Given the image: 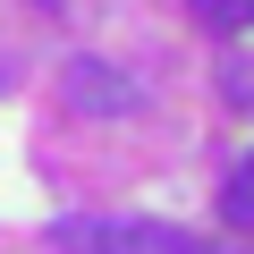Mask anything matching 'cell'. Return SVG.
<instances>
[{"mask_svg": "<svg viewBox=\"0 0 254 254\" xmlns=\"http://www.w3.org/2000/svg\"><path fill=\"white\" fill-rule=\"evenodd\" d=\"M220 220H229V229H254V153L229 170V187H220Z\"/></svg>", "mask_w": 254, "mask_h": 254, "instance_id": "3", "label": "cell"}, {"mask_svg": "<svg viewBox=\"0 0 254 254\" xmlns=\"http://www.w3.org/2000/svg\"><path fill=\"white\" fill-rule=\"evenodd\" d=\"M187 17L212 26V34H246L254 26V0H187Z\"/></svg>", "mask_w": 254, "mask_h": 254, "instance_id": "4", "label": "cell"}, {"mask_svg": "<svg viewBox=\"0 0 254 254\" xmlns=\"http://www.w3.org/2000/svg\"><path fill=\"white\" fill-rule=\"evenodd\" d=\"M203 254H254V246H203Z\"/></svg>", "mask_w": 254, "mask_h": 254, "instance_id": "6", "label": "cell"}, {"mask_svg": "<svg viewBox=\"0 0 254 254\" xmlns=\"http://www.w3.org/2000/svg\"><path fill=\"white\" fill-rule=\"evenodd\" d=\"M60 254H203V237H187L178 220H51Z\"/></svg>", "mask_w": 254, "mask_h": 254, "instance_id": "1", "label": "cell"}, {"mask_svg": "<svg viewBox=\"0 0 254 254\" xmlns=\"http://www.w3.org/2000/svg\"><path fill=\"white\" fill-rule=\"evenodd\" d=\"M43 9H60V0H43Z\"/></svg>", "mask_w": 254, "mask_h": 254, "instance_id": "7", "label": "cell"}, {"mask_svg": "<svg viewBox=\"0 0 254 254\" xmlns=\"http://www.w3.org/2000/svg\"><path fill=\"white\" fill-rule=\"evenodd\" d=\"M60 85H68V102H76L85 119H127V110L144 102V93L127 85L110 60H68V68H60Z\"/></svg>", "mask_w": 254, "mask_h": 254, "instance_id": "2", "label": "cell"}, {"mask_svg": "<svg viewBox=\"0 0 254 254\" xmlns=\"http://www.w3.org/2000/svg\"><path fill=\"white\" fill-rule=\"evenodd\" d=\"M220 93H229L237 110H254V60H229V68H220Z\"/></svg>", "mask_w": 254, "mask_h": 254, "instance_id": "5", "label": "cell"}]
</instances>
